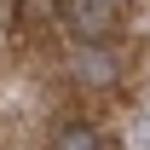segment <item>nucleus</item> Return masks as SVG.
Here are the masks:
<instances>
[{"instance_id":"nucleus-4","label":"nucleus","mask_w":150,"mask_h":150,"mask_svg":"<svg viewBox=\"0 0 150 150\" xmlns=\"http://www.w3.org/2000/svg\"><path fill=\"white\" fill-rule=\"evenodd\" d=\"M104 6H115V0H104Z\"/></svg>"},{"instance_id":"nucleus-1","label":"nucleus","mask_w":150,"mask_h":150,"mask_svg":"<svg viewBox=\"0 0 150 150\" xmlns=\"http://www.w3.org/2000/svg\"><path fill=\"white\" fill-rule=\"evenodd\" d=\"M58 12L75 35H104V0H58Z\"/></svg>"},{"instance_id":"nucleus-3","label":"nucleus","mask_w":150,"mask_h":150,"mask_svg":"<svg viewBox=\"0 0 150 150\" xmlns=\"http://www.w3.org/2000/svg\"><path fill=\"white\" fill-rule=\"evenodd\" d=\"M58 150H98V133L75 121V127H64V133H58Z\"/></svg>"},{"instance_id":"nucleus-2","label":"nucleus","mask_w":150,"mask_h":150,"mask_svg":"<svg viewBox=\"0 0 150 150\" xmlns=\"http://www.w3.org/2000/svg\"><path fill=\"white\" fill-rule=\"evenodd\" d=\"M75 75H87V81H110V75H115V58L98 52V46H81V52H75Z\"/></svg>"}]
</instances>
